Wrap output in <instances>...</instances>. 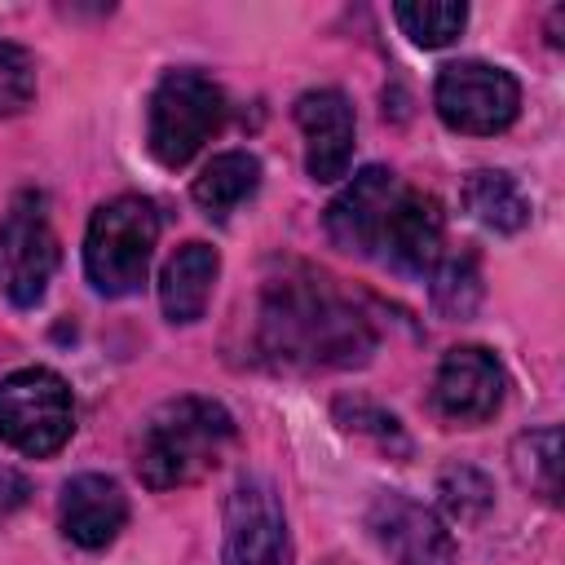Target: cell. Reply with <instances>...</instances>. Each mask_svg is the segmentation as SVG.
Wrapping results in <instances>:
<instances>
[{
    "label": "cell",
    "mask_w": 565,
    "mask_h": 565,
    "mask_svg": "<svg viewBox=\"0 0 565 565\" xmlns=\"http://www.w3.org/2000/svg\"><path fill=\"white\" fill-rule=\"evenodd\" d=\"M260 344L282 366H353L371 358L375 331L322 278H278L265 291Z\"/></svg>",
    "instance_id": "1"
},
{
    "label": "cell",
    "mask_w": 565,
    "mask_h": 565,
    "mask_svg": "<svg viewBox=\"0 0 565 565\" xmlns=\"http://www.w3.org/2000/svg\"><path fill=\"white\" fill-rule=\"evenodd\" d=\"M234 446V419L212 397H172L154 406L137 441V477L150 490H177L207 477Z\"/></svg>",
    "instance_id": "2"
},
{
    "label": "cell",
    "mask_w": 565,
    "mask_h": 565,
    "mask_svg": "<svg viewBox=\"0 0 565 565\" xmlns=\"http://www.w3.org/2000/svg\"><path fill=\"white\" fill-rule=\"evenodd\" d=\"M159 243V212L141 194H119L102 203L84 234V269L102 296H128L146 282Z\"/></svg>",
    "instance_id": "3"
},
{
    "label": "cell",
    "mask_w": 565,
    "mask_h": 565,
    "mask_svg": "<svg viewBox=\"0 0 565 565\" xmlns=\"http://www.w3.org/2000/svg\"><path fill=\"white\" fill-rule=\"evenodd\" d=\"M225 124V93L199 71H168L150 93L146 146L163 168L190 163L203 141Z\"/></svg>",
    "instance_id": "4"
},
{
    "label": "cell",
    "mask_w": 565,
    "mask_h": 565,
    "mask_svg": "<svg viewBox=\"0 0 565 565\" xmlns=\"http://www.w3.org/2000/svg\"><path fill=\"white\" fill-rule=\"evenodd\" d=\"M75 433V402L57 371L22 366L0 380V437L22 455H53Z\"/></svg>",
    "instance_id": "5"
},
{
    "label": "cell",
    "mask_w": 565,
    "mask_h": 565,
    "mask_svg": "<svg viewBox=\"0 0 565 565\" xmlns=\"http://www.w3.org/2000/svg\"><path fill=\"white\" fill-rule=\"evenodd\" d=\"M433 102H437V115L446 119V128L490 137L516 119L521 84L503 66H490V62H450L437 75Z\"/></svg>",
    "instance_id": "6"
},
{
    "label": "cell",
    "mask_w": 565,
    "mask_h": 565,
    "mask_svg": "<svg viewBox=\"0 0 565 565\" xmlns=\"http://www.w3.org/2000/svg\"><path fill=\"white\" fill-rule=\"evenodd\" d=\"M57 269V234L35 194H18L0 216V291L31 309Z\"/></svg>",
    "instance_id": "7"
},
{
    "label": "cell",
    "mask_w": 565,
    "mask_h": 565,
    "mask_svg": "<svg viewBox=\"0 0 565 565\" xmlns=\"http://www.w3.org/2000/svg\"><path fill=\"white\" fill-rule=\"evenodd\" d=\"M225 565H291L287 516L265 477H243L225 503Z\"/></svg>",
    "instance_id": "8"
},
{
    "label": "cell",
    "mask_w": 565,
    "mask_h": 565,
    "mask_svg": "<svg viewBox=\"0 0 565 565\" xmlns=\"http://www.w3.org/2000/svg\"><path fill=\"white\" fill-rule=\"evenodd\" d=\"M402 194H406V185L388 168H362L327 207L331 243L344 252H358V256H380L388 216L402 203Z\"/></svg>",
    "instance_id": "9"
},
{
    "label": "cell",
    "mask_w": 565,
    "mask_h": 565,
    "mask_svg": "<svg viewBox=\"0 0 565 565\" xmlns=\"http://www.w3.org/2000/svg\"><path fill=\"white\" fill-rule=\"evenodd\" d=\"M503 388L508 380H503L499 358L481 344H463L441 358L437 380H433V402L455 424H486L503 406Z\"/></svg>",
    "instance_id": "10"
},
{
    "label": "cell",
    "mask_w": 565,
    "mask_h": 565,
    "mask_svg": "<svg viewBox=\"0 0 565 565\" xmlns=\"http://www.w3.org/2000/svg\"><path fill=\"white\" fill-rule=\"evenodd\" d=\"M366 530L397 565H455V543L446 525L406 494H375Z\"/></svg>",
    "instance_id": "11"
},
{
    "label": "cell",
    "mask_w": 565,
    "mask_h": 565,
    "mask_svg": "<svg viewBox=\"0 0 565 565\" xmlns=\"http://www.w3.org/2000/svg\"><path fill=\"white\" fill-rule=\"evenodd\" d=\"M296 124L305 132V168L313 181H340L353 163V106L340 88H309L296 97Z\"/></svg>",
    "instance_id": "12"
},
{
    "label": "cell",
    "mask_w": 565,
    "mask_h": 565,
    "mask_svg": "<svg viewBox=\"0 0 565 565\" xmlns=\"http://www.w3.org/2000/svg\"><path fill=\"white\" fill-rule=\"evenodd\" d=\"M57 516H62V534L75 543V547H106L115 543V534L124 530L128 521V499L124 490L102 477V472H79L62 486V503H57Z\"/></svg>",
    "instance_id": "13"
},
{
    "label": "cell",
    "mask_w": 565,
    "mask_h": 565,
    "mask_svg": "<svg viewBox=\"0 0 565 565\" xmlns=\"http://www.w3.org/2000/svg\"><path fill=\"white\" fill-rule=\"evenodd\" d=\"M441 238H446V216L441 203L433 194L406 190L402 203L388 216L380 256L397 269V274H433V265L441 260Z\"/></svg>",
    "instance_id": "14"
},
{
    "label": "cell",
    "mask_w": 565,
    "mask_h": 565,
    "mask_svg": "<svg viewBox=\"0 0 565 565\" xmlns=\"http://www.w3.org/2000/svg\"><path fill=\"white\" fill-rule=\"evenodd\" d=\"M221 274V256L207 243H181L177 256L163 265L159 274V305L168 313V322H194L207 309L212 282Z\"/></svg>",
    "instance_id": "15"
},
{
    "label": "cell",
    "mask_w": 565,
    "mask_h": 565,
    "mask_svg": "<svg viewBox=\"0 0 565 565\" xmlns=\"http://www.w3.org/2000/svg\"><path fill=\"white\" fill-rule=\"evenodd\" d=\"M256 185H260V159L247 150H225L194 177V203L207 216H230L238 203L256 194Z\"/></svg>",
    "instance_id": "16"
},
{
    "label": "cell",
    "mask_w": 565,
    "mask_h": 565,
    "mask_svg": "<svg viewBox=\"0 0 565 565\" xmlns=\"http://www.w3.org/2000/svg\"><path fill=\"white\" fill-rule=\"evenodd\" d=\"M463 203L494 234H516L530 221V203H525L521 185L508 172H490V168L472 172L468 185H463Z\"/></svg>",
    "instance_id": "17"
},
{
    "label": "cell",
    "mask_w": 565,
    "mask_h": 565,
    "mask_svg": "<svg viewBox=\"0 0 565 565\" xmlns=\"http://www.w3.org/2000/svg\"><path fill=\"white\" fill-rule=\"evenodd\" d=\"M433 305L446 318H472V309L481 305V269L472 252H450L433 265Z\"/></svg>",
    "instance_id": "18"
},
{
    "label": "cell",
    "mask_w": 565,
    "mask_h": 565,
    "mask_svg": "<svg viewBox=\"0 0 565 565\" xmlns=\"http://www.w3.org/2000/svg\"><path fill=\"white\" fill-rule=\"evenodd\" d=\"M393 18H397V26H402L415 44L441 49V44H450V40L463 31L468 9L455 4V0H402V4H393Z\"/></svg>",
    "instance_id": "19"
},
{
    "label": "cell",
    "mask_w": 565,
    "mask_h": 565,
    "mask_svg": "<svg viewBox=\"0 0 565 565\" xmlns=\"http://www.w3.org/2000/svg\"><path fill=\"white\" fill-rule=\"evenodd\" d=\"M516 477L547 503L561 499V428H534L516 441Z\"/></svg>",
    "instance_id": "20"
},
{
    "label": "cell",
    "mask_w": 565,
    "mask_h": 565,
    "mask_svg": "<svg viewBox=\"0 0 565 565\" xmlns=\"http://www.w3.org/2000/svg\"><path fill=\"white\" fill-rule=\"evenodd\" d=\"M35 97V62L22 44L0 40V115L26 110Z\"/></svg>",
    "instance_id": "21"
},
{
    "label": "cell",
    "mask_w": 565,
    "mask_h": 565,
    "mask_svg": "<svg viewBox=\"0 0 565 565\" xmlns=\"http://www.w3.org/2000/svg\"><path fill=\"white\" fill-rule=\"evenodd\" d=\"M441 503L459 516V521H477L486 508H490V481L477 472V468H446L441 472V486H437Z\"/></svg>",
    "instance_id": "22"
},
{
    "label": "cell",
    "mask_w": 565,
    "mask_h": 565,
    "mask_svg": "<svg viewBox=\"0 0 565 565\" xmlns=\"http://www.w3.org/2000/svg\"><path fill=\"white\" fill-rule=\"evenodd\" d=\"M335 411H340V419H349V428H366V433H375L384 446L393 441V450H397V455L406 450V437H402V428H397V419H393V415L371 411V406H362V402H353V406H349V402H340Z\"/></svg>",
    "instance_id": "23"
},
{
    "label": "cell",
    "mask_w": 565,
    "mask_h": 565,
    "mask_svg": "<svg viewBox=\"0 0 565 565\" xmlns=\"http://www.w3.org/2000/svg\"><path fill=\"white\" fill-rule=\"evenodd\" d=\"M26 499H31V481L13 468H0V521L13 516L18 508H26Z\"/></svg>",
    "instance_id": "24"
}]
</instances>
